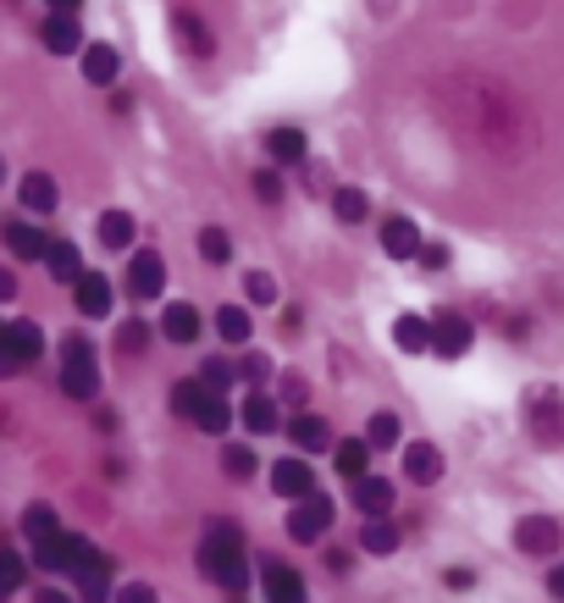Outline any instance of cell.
<instances>
[{"label": "cell", "instance_id": "cell-9", "mask_svg": "<svg viewBox=\"0 0 564 603\" xmlns=\"http://www.w3.org/2000/svg\"><path fill=\"white\" fill-rule=\"evenodd\" d=\"M95 548L84 542V537H67V531H56L51 542H34V559L45 564V570H67L73 575V564H84Z\"/></svg>", "mask_w": 564, "mask_h": 603}, {"label": "cell", "instance_id": "cell-21", "mask_svg": "<svg viewBox=\"0 0 564 603\" xmlns=\"http://www.w3.org/2000/svg\"><path fill=\"white\" fill-rule=\"evenodd\" d=\"M73 581H78L89 597H106V592H111V559H106V553H89L84 564H73Z\"/></svg>", "mask_w": 564, "mask_h": 603}, {"label": "cell", "instance_id": "cell-32", "mask_svg": "<svg viewBox=\"0 0 564 603\" xmlns=\"http://www.w3.org/2000/svg\"><path fill=\"white\" fill-rule=\"evenodd\" d=\"M216 332H222L227 343H244V338H249V310H244V305H222V310H216Z\"/></svg>", "mask_w": 564, "mask_h": 603}, {"label": "cell", "instance_id": "cell-5", "mask_svg": "<svg viewBox=\"0 0 564 603\" xmlns=\"http://www.w3.org/2000/svg\"><path fill=\"white\" fill-rule=\"evenodd\" d=\"M327 526H332V498H321V493L294 498V515H288V537L294 542H321Z\"/></svg>", "mask_w": 564, "mask_h": 603}, {"label": "cell", "instance_id": "cell-42", "mask_svg": "<svg viewBox=\"0 0 564 603\" xmlns=\"http://www.w3.org/2000/svg\"><path fill=\"white\" fill-rule=\"evenodd\" d=\"M244 294H249L255 305H272V299H277V283H272V272H244Z\"/></svg>", "mask_w": 564, "mask_h": 603}, {"label": "cell", "instance_id": "cell-51", "mask_svg": "<svg viewBox=\"0 0 564 603\" xmlns=\"http://www.w3.org/2000/svg\"><path fill=\"white\" fill-rule=\"evenodd\" d=\"M12 294H18V277H12L7 266H0V299H12Z\"/></svg>", "mask_w": 564, "mask_h": 603}, {"label": "cell", "instance_id": "cell-17", "mask_svg": "<svg viewBox=\"0 0 564 603\" xmlns=\"http://www.w3.org/2000/svg\"><path fill=\"white\" fill-rule=\"evenodd\" d=\"M73 288H78V310L84 316H111V283L100 272H84Z\"/></svg>", "mask_w": 564, "mask_h": 603}, {"label": "cell", "instance_id": "cell-43", "mask_svg": "<svg viewBox=\"0 0 564 603\" xmlns=\"http://www.w3.org/2000/svg\"><path fill=\"white\" fill-rule=\"evenodd\" d=\"M249 183H255V194H260V200H266V205H277V200H283V178H277V172H272V167H260V172H255V178H249Z\"/></svg>", "mask_w": 564, "mask_h": 603}, {"label": "cell", "instance_id": "cell-34", "mask_svg": "<svg viewBox=\"0 0 564 603\" xmlns=\"http://www.w3.org/2000/svg\"><path fill=\"white\" fill-rule=\"evenodd\" d=\"M360 548H365V553H393V548H398V531H393L382 515H371V526L360 531Z\"/></svg>", "mask_w": 564, "mask_h": 603}, {"label": "cell", "instance_id": "cell-33", "mask_svg": "<svg viewBox=\"0 0 564 603\" xmlns=\"http://www.w3.org/2000/svg\"><path fill=\"white\" fill-rule=\"evenodd\" d=\"M7 338H12V349H18L23 360H40V349H45V332H40L34 321H12Z\"/></svg>", "mask_w": 564, "mask_h": 603}, {"label": "cell", "instance_id": "cell-22", "mask_svg": "<svg viewBox=\"0 0 564 603\" xmlns=\"http://www.w3.org/2000/svg\"><path fill=\"white\" fill-rule=\"evenodd\" d=\"M45 266H51V277H56V283H78V277H84L78 244H67V239H56V244L45 250Z\"/></svg>", "mask_w": 564, "mask_h": 603}, {"label": "cell", "instance_id": "cell-4", "mask_svg": "<svg viewBox=\"0 0 564 603\" xmlns=\"http://www.w3.org/2000/svg\"><path fill=\"white\" fill-rule=\"evenodd\" d=\"M62 388L73 393V399H95L100 393V371H95V349L73 332L67 338V366H62Z\"/></svg>", "mask_w": 564, "mask_h": 603}, {"label": "cell", "instance_id": "cell-50", "mask_svg": "<svg viewBox=\"0 0 564 603\" xmlns=\"http://www.w3.org/2000/svg\"><path fill=\"white\" fill-rule=\"evenodd\" d=\"M547 592H553V597H564V564H553V570H547Z\"/></svg>", "mask_w": 564, "mask_h": 603}, {"label": "cell", "instance_id": "cell-6", "mask_svg": "<svg viewBox=\"0 0 564 603\" xmlns=\"http://www.w3.org/2000/svg\"><path fill=\"white\" fill-rule=\"evenodd\" d=\"M558 542H564V531H558V520H553V515H525V520L514 526V548H520V553H531V559L558 553Z\"/></svg>", "mask_w": 564, "mask_h": 603}, {"label": "cell", "instance_id": "cell-49", "mask_svg": "<svg viewBox=\"0 0 564 603\" xmlns=\"http://www.w3.org/2000/svg\"><path fill=\"white\" fill-rule=\"evenodd\" d=\"M123 597H134V603H150V597H156V586H145V581H128V586H123Z\"/></svg>", "mask_w": 564, "mask_h": 603}, {"label": "cell", "instance_id": "cell-48", "mask_svg": "<svg viewBox=\"0 0 564 603\" xmlns=\"http://www.w3.org/2000/svg\"><path fill=\"white\" fill-rule=\"evenodd\" d=\"M415 255H421L426 272H443V266H448V250H443V244H426V250H415Z\"/></svg>", "mask_w": 564, "mask_h": 603}, {"label": "cell", "instance_id": "cell-29", "mask_svg": "<svg viewBox=\"0 0 564 603\" xmlns=\"http://www.w3.org/2000/svg\"><path fill=\"white\" fill-rule=\"evenodd\" d=\"M266 150H272V161H305V134L299 128H272L266 134Z\"/></svg>", "mask_w": 564, "mask_h": 603}, {"label": "cell", "instance_id": "cell-38", "mask_svg": "<svg viewBox=\"0 0 564 603\" xmlns=\"http://www.w3.org/2000/svg\"><path fill=\"white\" fill-rule=\"evenodd\" d=\"M365 443H371V448H393V443H398V415H371Z\"/></svg>", "mask_w": 564, "mask_h": 603}, {"label": "cell", "instance_id": "cell-20", "mask_svg": "<svg viewBox=\"0 0 564 603\" xmlns=\"http://www.w3.org/2000/svg\"><path fill=\"white\" fill-rule=\"evenodd\" d=\"M354 504H360L365 515H387V509H393V482H382V476H354Z\"/></svg>", "mask_w": 564, "mask_h": 603}, {"label": "cell", "instance_id": "cell-40", "mask_svg": "<svg viewBox=\"0 0 564 603\" xmlns=\"http://www.w3.org/2000/svg\"><path fill=\"white\" fill-rule=\"evenodd\" d=\"M18 586H23V559L12 548H0V597L18 592Z\"/></svg>", "mask_w": 564, "mask_h": 603}, {"label": "cell", "instance_id": "cell-7", "mask_svg": "<svg viewBox=\"0 0 564 603\" xmlns=\"http://www.w3.org/2000/svg\"><path fill=\"white\" fill-rule=\"evenodd\" d=\"M172 34H178V45H183L194 62L216 56V34H211V23H205L194 7H178V12H172Z\"/></svg>", "mask_w": 564, "mask_h": 603}, {"label": "cell", "instance_id": "cell-53", "mask_svg": "<svg viewBox=\"0 0 564 603\" xmlns=\"http://www.w3.org/2000/svg\"><path fill=\"white\" fill-rule=\"evenodd\" d=\"M470 581H476V575H470V570H448V586H454V592H465V586H470Z\"/></svg>", "mask_w": 564, "mask_h": 603}, {"label": "cell", "instance_id": "cell-41", "mask_svg": "<svg viewBox=\"0 0 564 603\" xmlns=\"http://www.w3.org/2000/svg\"><path fill=\"white\" fill-rule=\"evenodd\" d=\"M200 255H205V261H227V255H233L227 233H222V228H200Z\"/></svg>", "mask_w": 564, "mask_h": 603}, {"label": "cell", "instance_id": "cell-46", "mask_svg": "<svg viewBox=\"0 0 564 603\" xmlns=\"http://www.w3.org/2000/svg\"><path fill=\"white\" fill-rule=\"evenodd\" d=\"M23 366H29V360H23V355L12 349V338H7V327H0V377H18Z\"/></svg>", "mask_w": 564, "mask_h": 603}, {"label": "cell", "instance_id": "cell-1", "mask_svg": "<svg viewBox=\"0 0 564 603\" xmlns=\"http://www.w3.org/2000/svg\"><path fill=\"white\" fill-rule=\"evenodd\" d=\"M448 106H454V117H459L498 161L531 156L536 123H531L525 100L509 95L503 84H492V78H454V84H448Z\"/></svg>", "mask_w": 564, "mask_h": 603}, {"label": "cell", "instance_id": "cell-39", "mask_svg": "<svg viewBox=\"0 0 564 603\" xmlns=\"http://www.w3.org/2000/svg\"><path fill=\"white\" fill-rule=\"evenodd\" d=\"M117 349H123V355H145V349H150V327H145V321H123Z\"/></svg>", "mask_w": 564, "mask_h": 603}, {"label": "cell", "instance_id": "cell-35", "mask_svg": "<svg viewBox=\"0 0 564 603\" xmlns=\"http://www.w3.org/2000/svg\"><path fill=\"white\" fill-rule=\"evenodd\" d=\"M205 388H211L205 377H189V382H178V388H172V410H178V415H194V404L205 399Z\"/></svg>", "mask_w": 564, "mask_h": 603}, {"label": "cell", "instance_id": "cell-28", "mask_svg": "<svg viewBox=\"0 0 564 603\" xmlns=\"http://www.w3.org/2000/svg\"><path fill=\"white\" fill-rule=\"evenodd\" d=\"M266 597H277V603H294V597H305V581H299V570H288V564H266Z\"/></svg>", "mask_w": 564, "mask_h": 603}, {"label": "cell", "instance_id": "cell-12", "mask_svg": "<svg viewBox=\"0 0 564 603\" xmlns=\"http://www.w3.org/2000/svg\"><path fill=\"white\" fill-rule=\"evenodd\" d=\"M272 487H277L283 498H305V493H316V470H310L305 459H277V465H272Z\"/></svg>", "mask_w": 564, "mask_h": 603}, {"label": "cell", "instance_id": "cell-24", "mask_svg": "<svg viewBox=\"0 0 564 603\" xmlns=\"http://www.w3.org/2000/svg\"><path fill=\"white\" fill-rule=\"evenodd\" d=\"M393 343H398L404 355H421V349H432V321H426V316H398V327H393Z\"/></svg>", "mask_w": 564, "mask_h": 603}, {"label": "cell", "instance_id": "cell-10", "mask_svg": "<svg viewBox=\"0 0 564 603\" xmlns=\"http://www.w3.org/2000/svg\"><path fill=\"white\" fill-rule=\"evenodd\" d=\"M128 288H134V299H156V294L167 288V261H161L156 250H139V255L128 261Z\"/></svg>", "mask_w": 564, "mask_h": 603}, {"label": "cell", "instance_id": "cell-30", "mask_svg": "<svg viewBox=\"0 0 564 603\" xmlns=\"http://www.w3.org/2000/svg\"><path fill=\"white\" fill-rule=\"evenodd\" d=\"M100 244H106V250L134 244V216H128V211H106V216H100Z\"/></svg>", "mask_w": 564, "mask_h": 603}, {"label": "cell", "instance_id": "cell-44", "mask_svg": "<svg viewBox=\"0 0 564 603\" xmlns=\"http://www.w3.org/2000/svg\"><path fill=\"white\" fill-rule=\"evenodd\" d=\"M277 393H283V404H305V399H310V382H305L299 371H283V382H277Z\"/></svg>", "mask_w": 564, "mask_h": 603}, {"label": "cell", "instance_id": "cell-45", "mask_svg": "<svg viewBox=\"0 0 564 603\" xmlns=\"http://www.w3.org/2000/svg\"><path fill=\"white\" fill-rule=\"evenodd\" d=\"M238 377H244L249 388H260V382L272 377V360H266V355H249V360H238Z\"/></svg>", "mask_w": 564, "mask_h": 603}, {"label": "cell", "instance_id": "cell-11", "mask_svg": "<svg viewBox=\"0 0 564 603\" xmlns=\"http://www.w3.org/2000/svg\"><path fill=\"white\" fill-rule=\"evenodd\" d=\"M0 244H7L12 255H23V261H45V250H51V239H45L40 228L18 222V216H7V222H0Z\"/></svg>", "mask_w": 564, "mask_h": 603}, {"label": "cell", "instance_id": "cell-31", "mask_svg": "<svg viewBox=\"0 0 564 603\" xmlns=\"http://www.w3.org/2000/svg\"><path fill=\"white\" fill-rule=\"evenodd\" d=\"M23 531H29L34 542H51V537L62 531V526H56V509H51V504H29V509H23Z\"/></svg>", "mask_w": 564, "mask_h": 603}, {"label": "cell", "instance_id": "cell-14", "mask_svg": "<svg viewBox=\"0 0 564 603\" xmlns=\"http://www.w3.org/2000/svg\"><path fill=\"white\" fill-rule=\"evenodd\" d=\"M382 250H387L393 261H409V255L421 250L415 222H409V216H387V222H382Z\"/></svg>", "mask_w": 564, "mask_h": 603}, {"label": "cell", "instance_id": "cell-47", "mask_svg": "<svg viewBox=\"0 0 564 603\" xmlns=\"http://www.w3.org/2000/svg\"><path fill=\"white\" fill-rule=\"evenodd\" d=\"M200 377H205L211 388H227V382L238 377V366H233V360H205V371H200Z\"/></svg>", "mask_w": 564, "mask_h": 603}, {"label": "cell", "instance_id": "cell-36", "mask_svg": "<svg viewBox=\"0 0 564 603\" xmlns=\"http://www.w3.org/2000/svg\"><path fill=\"white\" fill-rule=\"evenodd\" d=\"M255 465H260V459H255V448H222V470H227L233 482H249V476H255Z\"/></svg>", "mask_w": 564, "mask_h": 603}, {"label": "cell", "instance_id": "cell-15", "mask_svg": "<svg viewBox=\"0 0 564 603\" xmlns=\"http://www.w3.org/2000/svg\"><path fill=\"white\" fill-rule=\"evenodd\" d=\"M200 432H227L233 426V410H227V393L222 388H205V399L194 404V415H189Z\"/></svg>", "mask_w": 564, "mask_h": 603}, {"label": "cell", "instance_id": "cell-19", "mask_svg": "<svg viewBox=\"0 0 564 603\" xmlns=\"http://www.w3.org/2000/svg\"><path fill=\"white\" fill-rule=\"evenodd\" d=\"M238 421H244L255 437H260V432H277V399H266V393L255 388V393L238 404Z\"/></svg>", "mask_w": 564, "mask_h": 603}, {"label": "cell", "instance_id": "cell-25", "mask_svg": "<svg viewBox=\"0 0 564 603\" xmlns=\"http://www.w3.org/2000/svg\"><path fill=\"white\" fill-rule=\"evenodd\" d=\"M117 67H123V56H117L111 45H89V51H84V78H89V84H111Z\"/></svg>", "mask_w": 564, "mask_h": 603}, {"label": "cell", "instance_id": "cell-27", "mask_svg": "<svg viewBox=\"0 0 564 603\" xmlns=\"http://www.w3.org/2000/svg\"><path fill=\"white\" fill-rule=\"evenodd\" d=\"M332 459H338L343 476H365V465H371V443H365V437H343V443H332Z\"/></svg>", "mask_w": 564, "mask_h": 603}, {"label": "cell", "instance_id": "cell-23", "mask_svg": "<svg viewBox=\"0 0 564 603\" xmlns=\"http://www.w3.org/2000/svg\"><path fill=\"white\" fill-rule=\"evenodd\" d=\"M161 332H167L172 343H194V338H200V310H194V305H183V299H178V305H167Z\"/></svg>", "mask_w": 564, "mask_h": 603}, {"label": "cell", "instance_id": "cell-13", "mask_svg": "<svg viewBox=\"0 0 564 603\" xmlns=\"http://www.w3.org/2000/svg\"><path fill=\"white\" fill-rule=\"evenodd\" d=\"M404 476H409L415 487H432V482L443 476V454H437L432 443H409V448H404Z\"/></svg>", "mask_w": 564, "mask_h": 603}, {"label": "cell", "instance_id": "cell-8", "mask_svg": "<svg viewBox=\"0 0 564 603\" xmlns=\"http://www.w3.org/2000/svg\"><path fill=\"white\" fill-rule=\"evenodd\" d=\"M470 338H476V332H470V321H465L459 310H437V316H432V349H437L443 360H459V355L470 349Z\"/></svg>", "mask_w": 564, "mask_h": 603}, {"label": "cell", "instance_id": "cell-18", "mask_svg": "<svg viewBox=\"0 0 564 603\" xmlns=\"http://www.w3.org/2000/svg\"><path fill=\"white\" fill-rule=\"evenodd\" d=\"M45 45H51L56 56H78V51H84V40H78V18L51 12V18H45Z\"/></svg>", "mask_w": 564, "mask_h": 603}, {"label": "cell", "instance_id": "cell-55", "mask_svg": "<svg viewBox=\"0 0 564 603\" xmlns=\"http://www.w3.org/2000/svg\"><path fill=\"white\" fill-rule=\"evenodd\" d=\"M0 178H7V167H0Z\"/></svg>", "mask_w": 564, "mask_h": 603}, {"label": "cell", "instance_id": "cell-52", "mask_svg": "<svg viewBox=\"0 0 564 603\" xmlns=\"http://www.w3.org/2000/svg\"><path fill=\"white\" fill-rule=\"evenodd\" d=\"M78 7L84 0H51V12H62V18H78Z\"/></svg>", "mask_w": 564, "mask_h": 603}, {"label": "cell", "instance_id": "cell-16", "mask_svg": "<svg viewBox=\"0 0 564 603\" xmlns=\"http://www.w3.org/2000/svg\"><path fill=\"white\" fill-rule=\"evenodd\" d=\"M288 437H294V448H305V454L332 448V426H327L321 415H294V421H288Z\"/></svg>", "mask_w": 564, "mask_h": 603}, {"label": "cell", "instance_id": "cell-26", "mask_svg": "<svg viewBox=\"0 0 564 603\" xmlns=\"http://www.w3.org/2000/svg\"><path fill=\"white\" fill-rule=\"evenodd\" d=\"M56 200H62V194H56V178H51V172H29V178H23V205H29V211H56Z\"/></svg>", "mask_w": 564, "mask_h": 603}, {"label": "cell", "instance_id": "cell-2", "mask_svg": "<svg viewBox=\"0 0 564 603\" xmlns=\"http://www.w3.org/2000/svg\"><path fill=\"white\" fill-rule=\"evenodd\" d=\"M200 570L205 581H216L222 592H244L249 586V559H244V537L233 520H216L200 542Z\"/></svg>", "mask_w": 564, "mask_h": 603}, {"label": "cell", "instance_id": "cell-3", "mask_svg": "<svg viewBox=\"0 0 564 603\" xmlns=\"http://www.w3.org/2000/svg\"><path fill=\"white\" fill-rule=\"evenodd\" d=\"M525 426H531L536 448H564V393L536 382L525 393Z\"/></svg>", "mask_w": 564, "mask_h": 603}, {"label": "cell", "instance_id": "cell-54", "mask_svg": "<svg viewBox=\"0 0 564 603\" xmlns=\"http://www.w3.org/2000/svg\"><path fill=\"white\" fill-rule=\"evenodd\" d=\"M371 12H376V18H387V12H393V0H376V7H371Z\"/></svg>", "mask_w": 564, "mask_h": 603}, {"label": "cell", "instance_id": "cell-37", "mask_svg": "<svg viewBox=\"0 0 564 603\" xmlns=\"http://www.w3.org/2000/svg\"><path fill=\"white\" fill-rule=\"evenodd\" d=\"M332 211H338L343 222H360V216L371 211V200H365L360 189H338V194H332Z\"/></svg>", "mask_w": 564, "mask_h": 603}]
</instances>
